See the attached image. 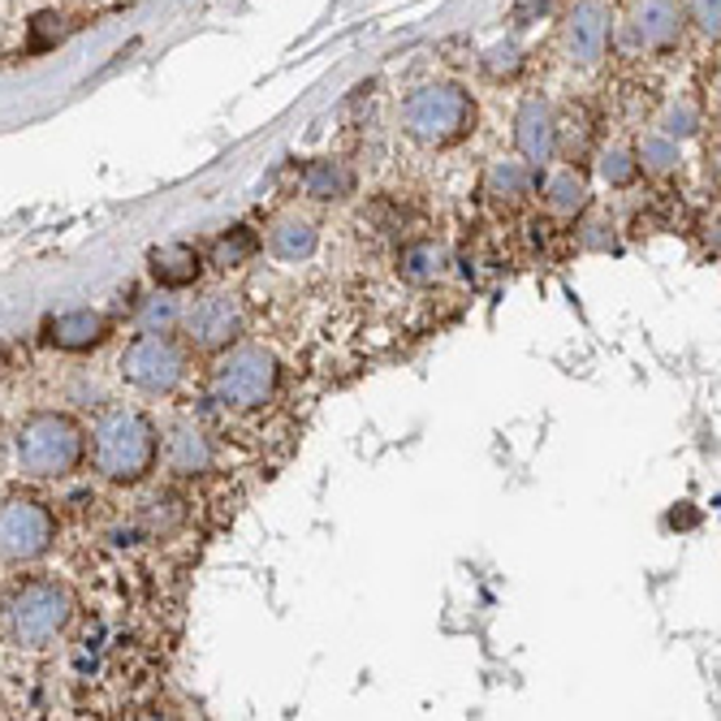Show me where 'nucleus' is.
<instances>
[{
    "label": "nucleus",
    "instance_id": "nucleus-1",
    "mask_svg": "<svg viewBox=\"0 0 721 721\" xmlns=\"http://www.w3.org/2000/svg\"><path fill=\"white\" fill-rule=\"evenodd\" d=\"M92 459L96 471L117 480V484H139L160 459V437H155L152 419L139 411H104L96 432H92Z\"/></svg>",
    "mask_w": 721,
    "mask_h": 721
},
{
    "label": "nucleus",
    "instance_id": "nucleus-2",
    "mask_svg": "<svg viewBox=\"0 0 721 721\" xmlns=\"http://www.w3.org/2000/svg\"><path fill=\"white\" fill-rule=\"evenodd\" d=\"M69 618H74V601L52 579H26L4 596V631L22 648L52 644L69 626Z\"/></svg>",
    "mask_w": 721,
    "mask_h": 721
},
{
    "label": "nucleus",
    "instance_id": "nucleus-3",
    "mask_svg": "<svg viewBox=\"0 0 721 721\" xmlns=\"http://www.w3.org/2000/svg\"><path fill=\"white\" fill-rule=\"evenodd\" d=\"M83 463V428L69 415L40 411L18 428V466L35 480L69 475Z\"/></svg>",
    "mask_w": 721,
    "mask_h": 721
},
{
    "label": "nucleus",
    "instance_id": "nucleus-4",
    "mask_svg": "<svg viewBox=\"0 0 721 721\" xmlns=\"http://www.w3.org/2000/svg\"><path fill=\"white\" fill-rule=\"evenodd\" d=\"M402 126L411 139L428 143V148H450L475 126V104L463 87L432 83V87H419L411 100L402 104Z\"/></svg>",
    "mask_w": 721,
    "mask_h": 721
},
{
    "label": "nucleus",
    "instance_id": "nucleus-5",
    "mask_svg": "<svg viewBox=\"0 0 721 721\" xmlns=\"http://www.w3.org/2000/svg\"><path fill=\"white\" fill-rule=\"evenodd\" d=\"M277 380H281V367H277V359L263 346H238V351H229L220 359L216 376H212V389H216V398L225 407L256 411L263 402H272Z\"/></svg>",
    "mask_w": 721,
    "mask_h": 721
},
{
    "label": "nucleus",
    "instance_id": "nucleus-6",
    "mask_svg": "<svg viewBox=\"0 0 721 721\" xmlns=\"http://www.w3.org/2000/svg\"><path fill=\"white\" fill-rule=\"evenodd\" d=\"M56 518L44 502L9 497L0 502V558L4 562H35L52 549Z\"/></svg>",
    "mask_w": 721,
    "mask_h": 721
},
{
    "label": "nucleus",
    "instance_id": "nucleus-7",
    "mask_svg": "<svg viewBox=\"0 0 721 721\" xmlns=\"http://www.w3.org/2000/svg\"><path fill=\"white\" fill-rule=\"evenodd\" d=\"M121 376L148 394H169L186 376V351L164 333H143L121 355Z\"/></svg>",
    "mask_w": 721,
    "mask_h": 721
},
{
    "label": "nucleus",
    "instance_id": "nucleus-8",
    "mask_svg": "<svg viewBox=\"0 0 721 721\" xmlns=\"http://www.w3.org/2000/svg\"><path fill=\"white\" fill-rule=\"evenodd\" d=\"M186 333L200 351H220L243 333V308L229 294H212L186 315Z\"/></svg>",
    "mask_w": 721,
    "mask_h": 721
},
{
    "label": "nucleus",
    "instance_id": "nucleus-9",
    "mask_svg": "<svg viewBox=\"0 0 721 721\" xmlns=\"http://www.w3.org/2000/svg\"><path fill=\"white\" fill-rule=\"evenodd\" d=\"M610 44V9L601 0H579L567 22V52L579 65H596Z\"/></svg>",
    "mask_w": 721,
    "mask_h": 721
},
{
    "label": "nucleus",
    "instance_id": "nucleus-10",
    "mask_svg": "<svg viewBox=\"0 0 721 721\" xmlns=\"http://www.w3.org/2000/svg\"><path fill=\"white\" fill-rule=\"evenodd\" d=\"M678 9H674V0H639L635 9H631V18H626V35H631V44H639V49H666L678 40Z\"/></svg>",
    "mask_w": 721,
    "mask_h": 721
},
{
    "label": "nucleus",
    "instance_id": "nucleus-11",
    "mask_svg": "<svg viewBox=\"0 0 721 721\" xmlns=\"http://www.w3.org/2000/svg\"><path fill=\"white\" fill-rule=\"evenodd\" d=\"M515 143H518V152L527 155V164L553 160V152H558V121H553L549 104H540V100L523 104L518 126H515Z\"/></svg>",
    "mask_w": 721,
    "mask_h": 721
},
{
    "label": "nucleus",
    "instance_id": "nucleus-12",
    "mask_svg": "<svg viewBox=\"0 0 721 721\" xmlns=\"http://www.w3.org/2000/svg\"><path fill=\"white\" fill-rule=\"evenodd\" d=\"M49 337L61 351H92L108 337V320L100 311H65L49 324Z\"/></svg>",
    "mask_w": 721,
    "mask_h": 721
},
{
    "label": "nucleus",
    "instance_id": "nucleus-13",
    "mask_svg": "<svg viewBox=\"0 0 721 721\" xmlns=\"http://www.w3.org/2000/svg\"><path fill=\"white\" fill-rule=\"evenodd\" d=\"M200 272H204V259L186 243H169V247L152 251V277L164 290H186L200 281Z\"/></svg>",
    "mask_w": 721,
    "mask_h": 721
},
{
    "label": "nucleus",
    "instance_id": "nucleus-14",
    "mask_svg": "<svg viewBox=\"0 0 721 721\" xmlns=\"http://www.w3.org/2000/svg\"><path fill=\"white\" fill-rule=\"evenodd\" d=\"M268 251L277 259H308L315 251V225L311 220H299V216H290V220H277L272 225V234H268Z\"/></svg>",
    "mask_w": 721,
    "mask_h": 721
},
{
    "label": "nucleus",
    "instance_id": "nucleus-15",
    "mask_svg": "<svg viewBox=\"0 0 721 721\" xmlns=\"http://www.w3.org/2000/svg\"><path fill=\"white\" fill-rule=\"evenodd\" d=\"M169 466L182 471V475H195V471H207L212 466V445L200 428H177L169 437Z\"/></svg>",
    "mask_w": 721,
    "mask_h": 721
},
{
    "label": "nucleus",
    "instance_id": "nucleus-16",
    "mask_svg": "<svg viewBox=\"0 0 721 721\" xmlns=\"http://www.w3.org/2000/svg\"><path fill=\"white\" fill-rule=\"evenodd\" d=\"M536 182H540L536 164H523V160H497V164L488 169V195H493V200H518V195H527Z\"/></svg>",
    "mask_w": 721,
    "mask_h": 721
},
{
    "label": "nucleus",
    "instance_id": "nucleus-17",
    "mask_svg": "<svg viewBox=\"0 0 721 721\" xmlns=\"http://www.w3.org/2000/svg\"><path fill=\"white\" fill-rule=\"evenodd\" d=\"M303 186H308L311 200H342V195H351L355 177L337 160H315V164H308V173H303Z\"/></svg>",
    "mask_w": 721,
    "mask_h": 721
},
{
    "label": "nucleus",
    "instance_id": "nucleus-18",
    "mask_svg": "<svg viewBox=\"0 0 721 721\" xmlns=\"http://www.w3.org/2000/svg\"><path fill=\"white\" fill-rule=\"evenodd\" d=\"M441 268H445V251H441V247H432V243H411V247L402 251V277L415 281V286L437 281V277H441Z\"/></svg>",
    "mask_w": 721,
    "mask_h": 721
},
{
    "label": "nucleus",
    "instance_id": "nucleus-19",
    "mask_svg": "<svg viewBox=\"0 0 721 721\" xmlns=\"http://www.w3.org/2000/svg\"><path fill=\"white\" fill-rule=\"evenodd\" d=\"M256 251H259V234H256V229H247V225H234L229 234H220V238H216V251H212V256H216V263H220V268H238V263H247V259L256 256Z\"/></svg>",
    "mask_w": 721,
    "mask_h": 721
},
{
    "label": "nucleus",
    "instance_id": "nucleus-20",
    "mask_svg": "<svg viewBox=\"0 0 721 721\" xmlns=\"http://www.w3.org/2000/svg\"><path fill=\"white\" fill-rule=\"evenodd\" d=\"M545 195H549V207H558V212H579V207L588 204V186H583L574 173L549 177V182H545Z\"/></svg>",
    "mask_w": 721,
    "mask_h": 721
},
{
    "label": "nucleus",
    "instance_id": "nucleus-21",
    "mask_svg": "<svg viewBox=\"0 0 721 721\" xmlns=\"http://www.w3.org/2000/svg\"><path fill=\"white\" fill-rule=\"evenodd\" d=\"M639 160H644V169H657V173H666V169H674V160H678V148H674V139H661V134H653V139H644V148H639Z\"/></svg>",
    "mask_w": 721,
    "mask_h": 721
},
{
    "label": "nucleus",
    "instance_id": "nucleus-22",
    "mask_svg": "<svg viewBox=\"0 0 721 721\" xmlns=\"http://www.w3.org/2000/svg\"><path fill=\"white\" fill-rule=\"evenodd\" d=\"M635 173H639V160H631L626 152H605V160H601V177L610 186H631Z\"/></svg>",
    "mask_w": 721,
    "mask_h": 721
},
{
    "label": "nucleus",
    "instance_id": "nucleus-23",
    "mask_svg": "<svg viewBox=\"0 0 721 721\" xmlns=\"http://www.w3.org/2000/svg\"><path fill=\"white\" fill-rule=\"evenodd\" d=\"M691 18L704 35H718L721 26V0H691Z\"/></svg>",
    "mask_w": 721,
    "mask_h": 721
},
{
    "label": "nucleus",
    "instance_id": "nucleus-24",
    "mask_svg": "<svg viewBox=\"0 0 721 721\" xmlns=\"http://www.w3.org/2000/svg\"><path fill=\"white\" fill-rule=\"evenodd\" d=\"M691 130H696V117H691V108H674L670 117H666V134H678V139H682V134H691Z\"/></svg>",
    "mask_w": 721,
    "mask_h": 721
}]
</instances>
